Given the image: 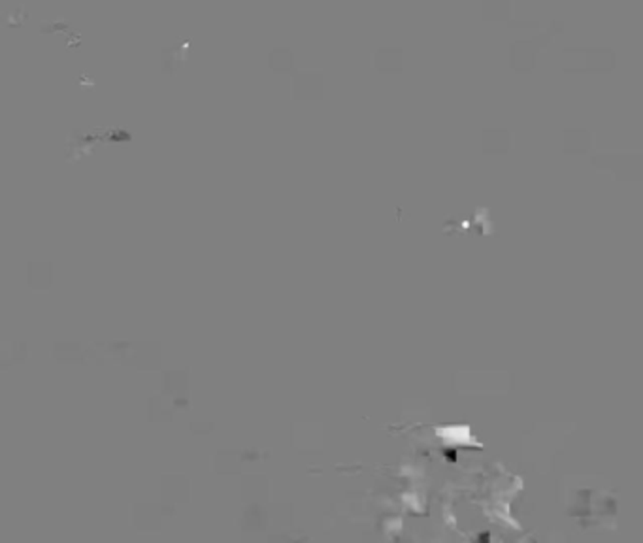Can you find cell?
<instances>
[{
	"instance_id": "cell-1",
	"label": "cell",
	"mask_w": 643,
	"mask_h": 543,
	"mask_svg": "<svg viewBox=\"0 0 643 543\" xmlns=\"http://www.w3.org/2000/svg\"><path fill=\"white\" fill-rule=\"evenodd\" d=\"M270 68L273 72H287L292 68L291 49H273L270 53Z\"/></svg>"
}]
</instances>
